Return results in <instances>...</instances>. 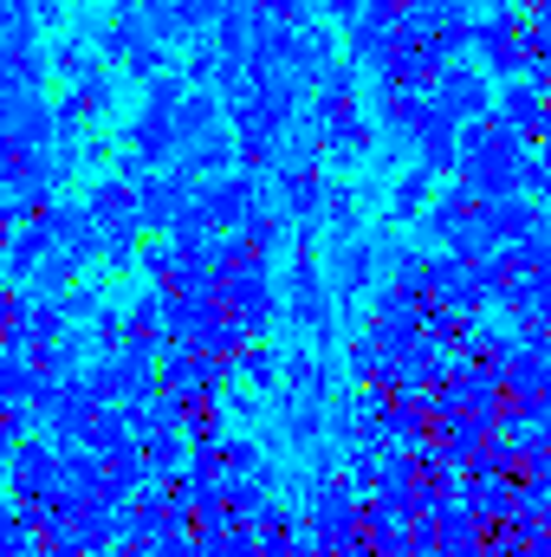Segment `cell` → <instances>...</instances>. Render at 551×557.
Masks as SVG:
<instances>
[{"instance_id": "38", "label": "cell", "mask_w": 551, "mask_h": 557, "mask_svg": "<svg viewBox=\"0 0 551 557\" xmlns=\"http://www.w3.org/2000/svg\"><path fill=\"white\" fill-rule=\"evenodd\" d=\"M13 318H20V285L0 278V344H7V331H13Z\"/></svg>"}, {"instance_id": "4", "label": "cell", "mask_w": 551, "mask_h": 557, "mask_svg": "<svg viewBox=\"0 0 551 557\" xmlns=\"http://www.w3.org/2000/svg\"><path fill=\"white\" fill-rule=\"evenodd\" d=\"M7 493L26 506V499H46L59 493V447L46 434H20L13 454H7Z\"/></svg>"}, {"instance_id": "9", "label": "cell", "mask_w": 551, "mask_h": 557, "mask_svg": "<svg viewBox=\"0 0 551 557\" xmlns=\"http://www.w3.org/2000/svg\"><path fill=\"white\" fill-rule=\"evenodd\" d=\"M480 227L493 234V247H513V240H526L532 227H539V201L532 195H493V201H480Z\"/></svg>"}, {"instance_id": "26", "label": "cell", "mask_w": 551, "mask_h": 557, "mask_svg": "<svg viewBox=\"0 0 551 557\" xmlns=\"http://www.w3.org/2000/svg\"><path fill=\"white\" fill-rule=\"evenodd\" d=\"M325 311H331V305H325V278L311 273V260H305V267L292 273V318H298V324H325Z\"/></svg>"}, {"instance_id": "2", "label": "cell", "mask_w": 551, "mask_h": 557, "mask_svg": "<svg viewBox=\"0 0 551 557\" xmlns=\"http://www.w3.org/2000/svg\"><path fill=\"white\" fill-rule=\"evenodd\" d=\"M221 311H228V318H241L254 337L279 318V285H273V273H267V260H260V253H247L241 267H228V273H221Z\"/></svg>"}, {"instance_id": "32", "label": "cell", "mask_w": 551, "mask_h": 557, "mask_svg": "<svg viewBox=\"0 0 551 557\" xmlns=\"http://www.w3.org/2000/svg\"><path fill=\"white\" fill-rule=\"evenodd\" d=\"M390 454V447H383ZM383 454H370V447H351V460H344V480L357 486V493H377V480H383Z\"/></svg>"}, {"instance_id": "41", "label": "cell", "mask_w": 551, "mask_h": 557, "mask_svg": "<svg viewBox=\"0 0 551 557\" xmlns=\"http://www.w3.org/2000/svg\"><path fill=\"white\" fill-rule=\"evenodd\" d=\"M0 486H7V454H0Z\"/></svg>"}, {"instance_id": "13", "label": "cell", "mask_w": 551, "mask_h": 557, "mask_svg": "<svg viewBox=\"0 0 551 557\" xmlns=\"http://www.w3.org/2000/svg\"><path fill=\"white\" fill-rule=\"evenodd\" d=\"M78 447H91V454H118V447H137L124 403H98V409H91V421H85V434H78Z\"/></svg>"}, {"instance_id": "27", "label": "cell", "mask_w": 551, "mask_h": 557, "mask_svg": "<svg viewBox=\"0 0 551 557\" xmlns=\"http://www.w3.org/2000/svg\"><path fill=\"white\" fill-rule=\"evenodd\" d=\"M247 344H254V331H247L241 318H228V311H221V318L208 324V337H201L195 350H208V357H221V363H228V357H241Z\"/></svg>"}, {"instance_id": "5", "label": "cell", "mask_w": 551, "mask_h": 557, "mask_svg": "<svg viewBox=\"0 0 551 557\" xmlns=\"http://www.w3.org/2000/svg\"><path fill=\"white\" fill-rule=\"evenodd\" d=\"M428 298H434L441 311H461V318H487V311H493L487 292H480V273H474L467 260H454V253L428 260Z\"/></svg>"}, {"instance_id": "22", "label": "cell", "mask_w": 551, "mask_h": 557, "mask_svg": "<svg viewBox=\"0 0 551 557\" xmlns=\"http://www.w3.org/2000/svg\"><path fill=\"white\" fill-rule=\"evenodd\" d=\"M441 111L461 117V124H467V117H487V85H480L474 72H448V78H441Z\"/></svg>"}, {"instance_id": "14", "label": "cell", "mask_w": 551, "mask_h": 557, "mask_svg": "<svg viewBox=\"0 0 551 557\" xmlns=\"http://www.w3.org/2000/svg\"><path fill=\"white\" fill-rule=\"evenodd\" d=\"M137 454L149 467V480H175L182 460H188V441H182V428H149V434H137Z\"/></svg>"}, {"instance_id": "3", "label": "cell", "mask_w": 551, "mask_h": 557, "mask_svg": "<svg viewBox=\"0 0 551 557\" xmlns=\"http://www.w3.org/2000/svg\"><path fill=\"white\" fill-rule=\"evenodd\" d=\"M357 512H364V493H357L344 473H331V480H318V486L305 493V532H311L325 552L357 532Z\"/></svg>"}, {"instance_id": "19", "label": "cell", "mask_w": 551, "mask_h": 557, "mask_svg": "<svg viewBox=\"0 0 551 557\" xmlns=\"http://www.w3.org/2000/svg\"><path fill=\"white\" fill-rule=\"evenodd\" d=\"M131 195H137V227H169V221L182 214V201H188L182 182H143Z\"/></svg>"}, {"instance_id": "24", "label": "cell", "mask_w": 551, "mask_h": 557, "mask_svg": "<svg viewBox=\"0 0 551 557\" xmlns=\"http://www.w3.org/2000/svg\"><path fill=\"white\" fill-rule=\"evenodd\" d=\"M85 208H91V221H98V227H111V221H137V195H131V182H118V175H111V182H98Z\"/></svg>"}, {"instance_id": "40", "label": "cell", "mask_w": 551, "mask_h": 557, "mask_svg": "<svg viewBox=\"0 0 551 557\" xmlns=\"http://www.w3.org/2000/svg\"><path fill=\"white\" fill-rule=\"evenodd\" d=\"M33 557H91V552H72V545H52V539H46V545H39Z\"/></svg>"}, {"instance_id": "30", "label": "cell", "mask_w": 551, "mask_h": 557, "mask_svg": "<svg viewBox=\"0 0 551 557\" xmlns=\"http://www.w3.org/2000/svg\"><path fill=\"white\" fill-rule=\"evenodd\" d=\"M273 499V480H228V512L241 519V525H254V512Z\"/></svg>"}, {"instance_id": "15", "label": "cell", "mask_w": 551, "mask_h": 557, "mask_svg": "<svg viewBox=\"0 0 551 557\" xmlns=\"http://www.w3.org/2000/svg\"><path fill=\"white\" fill-rule=\"evenodd\" d=\"M474 214H480V195L454 182V188H448L441 201H428V208H421V227H428L434 240H448V234H454V227H467Z\"/></svg>"}, {"instance_id": "20", "label": "cell", "mask_w": 551, "mask_h": 557, "mask_svg": "<svg viewBox=\"0 0 551 557\" xmlns=\"http://www.w3.org/2000/svg\"><path fill=\"white\" fill-rule=\"evenodd\" d=\"M221 473H228V480H273V460L260 454L254 434H228V441H221Z\"/></svg>"}, {"instance_id": "25", "label": "cell", "mask_w": 551, "mask_h": 557, "mask_svg": "<svg viewBox=\"0 0 551 557\" xmlns=\"http://www.w3.org/2000/svg\"><path fill=\"white\" fill-rule=\"evenodd\" d=\"M124 337H149V344H162V285H143L137 298L124 305Z\"/></svg>"}, {"instance_id": "33", "label": "cell", "mask_w": 551, "mask_h": 557, "mask_svg": "<svg viewBox=\"0 0 551 557\" xmlns=\"http://www.w3.org/2000/svg\"><path fill=\"white\" fill-rule=\"evenodd\" d=\"M85 337H91V350H118L124 344V311L118 305H98V318L85 324Z\"/></svg>"}, {"instance_id": "17", "label": "cell", "mask_w": 551, "mask_h": 557, "mask_svg": "<svg viewBox=\"0 0 551 557\" xmlns=\"http://www.w3.org/2000/svg\"><path fill=\"white\" fill-rule=\"evenodd\" d=\"M195 208L208 214V227H215V234H234V227L254 214V195H247V182H228V188H208Z\"/></svg>"}, {"instance_id": "7", "label": "cell", "mask_w": 551, "mask_h": 557, "mask_svg": "<svg viewBox=\"0 0 551 557\" xmlns=\"http://www.w3.org/2000/svg\"><path fill=\"white\" fill-rule=\"evenodd\" d=\"M493 376H500V389H506V403H546L551 396V363L539 350H526V344H513L500 363H487Z\"/></svg>"}, {"instance_id": "21", "label": "cell", "mask_w": 551, "mask_h": 557, "mask_svg": "<svg viewBox=\"0 0 551 557\" xmlns=\"http://www.w3.org/2000/svg\"><path fill=\"white\" fill-rule=\"evenodd\" d=\"M46 545L39 539V525L26 519V506L20 499H0V557H33Z\"/></svg>"}, {"instance_id": "42", "label": "cell", "mask_w": 551, "mask_h": 557, "mask_svg": "<svg viewBox=\"0 0 551 557\" xmlns=\"http://www.w3.org/2000/svg\"><path fill=\"white\" fill-rule=\"evenodd\" d=\"M546 525H551V493H546Z\"/></svg>"}, {"instance_id": "23", "label": "cell", "mask_w": 551, "mask_h": 557, "mask_svg": "<svg viewBox=\"0 0 551 557\" xmlns=\"http://www.w3.org/2000/svg\"><path fill=\"white\" fill-rule=\"evenodd\" d=\"M383 441L390 447H421V441H434V421H428V409H409V403H390L383 409Z\"/></svg>"}, {"instance_id": "8", "label": "cell", "mask_w": 551, "mask_h": 557, "mask_svg": "<svg viewBox=\"0 0 551 557\" xmlns=\"http://www.w3.org/2000/svg\"><path fill=\"white\" fill-rule=\"evenodd\" d=\"M39 221L52 227V247H59V253H72L78 267H91V260H98L105 227L91 221V208H39Z\"/></svg>"}, {"instance_id": "1", "label": "cell", "mask_w": 551, "mask_h": 557, "mask_svg": "<svg viewBox=\"0 0 551 557\" xmlns=\"http://www.w3.org/2000/svg\"><path fill=\"white\" fill-rule=\"evenodd\" d=\"M156 383H162L169 396H182V403H221V396L234 389V383H228V363L208 357V350H195V344H162Z\"/></svg>"}, {"instance_id": "10", "label": "cell", "mask_w": 551, "mask_h": 557, "mask_svg": "<svg viewBox=\"0 0 551 557\" xmlns=\"http://www.w3.org/2000/svg\"><path fill=\"white\" fill-rule=\"evenodd\" d=\"M513 480L519 473H461V506L480 519V525H493V519H513Z\"/></svg>"}, {"instance_id": "37", "label": "cell", "mask_w": 551, "mask_h": 557, "mask_svg": "<svg viewBox=\"0 0 551 557\" xmlns=\"http://www.w3.org/2000/svg\"><path fill=\"white\" fill-rule=\"evenodd\" d=\"M143 557H201V545H195V532H162V539H149Z\"/></svg>"}, {"instance_id": "6", "label": "cell", "mask_w": 551, "mask_h": 557, "mask_svg": "<svg viewBox=\"0 0 551 557\" xmlns=\"http://www.w3.org/2000/svg\"><path fill=\"white\" fill-rule=\"evenodd\" d=\"M215 318H221L215 292H162V344H201Z\"/></svg>"}, {"instance_id": "16", "label": "cell", "mask_w": 551, "mask_h": 557, "mask_svg": "<svg viewBox=\"0 0 551 557\" xmlns=\"http://www.w3.org/2000/svg\"><path fill=\"white\" fill-rule=\"evenodd\" d=\"M143 486H149V467H143L137 447H118V454H105V499H111V506H131Z\"/></svg>"}, {"instance_id": "18", "label": "cell", "mask_w": 551, "mask_h": 557, "mask_svg": "<svg viewBox=\"0 0 551 557\" xmlns=\"http://www.w3.org/2000/svg\"><path fill=\"white\" fill-rule=\"evenodd\" d=\"M228 383L247 389V396H267V389L279 383V357L273 350H260V344H247L241 357H228Z\"/></svg>"}, {"instance_id": "34", "label": "cell", "mask_w": 551, "mask_h": 557, "mask_svg": "<svg viewBox=\"0 0 551 557\" xmlns=\"http://www.w3.org/2000/svg\"><path fill=\"white\" fill-rule=\"evenodd\" d=\"M137 267H143L149 285H169V278H175V247H169V240H149V247H137Z\"/></svg>"}, {"instance_id": "36", "label": "cell", "mask_w": 551, "mask_h": 557, "mask_svg": "<svg viewBox=\"0 0 551 557\" xmlns=\"http://www.w3.org/2000/svg\"><path fill=\"white\" fill-rule=\"evenodd\" d=\"M421 208H428V169H415L409 182L396 188V214H403V221H409V214H421Z\"/></svg>"}, {"instance_id": "31", "label": "cell", "mask_w": 551, "mask_h": 557, "mask_svg": "<svg viewBox=\"0 0 551 557\" xmlns=\"http://www.w3.org/2000/svg\"><path fill=\"white\" fill-rule=\"evenodd\" d=\"M500 311H506L513 324L539 318V285H532V278H506V292H500Z\"/></svg>"}, {"instance_id": "29", "label": "cell", "mask_w": 551, "mask_h": 557, "mask_svg": "<svg viewBox=\"0 0 551 557\" xmlns=\"http://www.w3.org/2000/svg\"><path fill=\"white\" fill-rule=\"evenodd\" d=\"M383 363H390V357H383V344H377L370 331H364V337L344 350V370H351V383H377V376H383Z\"/></svg>"}, {"instance_id": "11", "label": "cell", "mask_w": 551, "mask_h": 557, "mask_svg": "<svg viewBox=\"0 0 551 557\" xmlns=\"http://www.w3.org/2000/svg\"><path fill=\"white\" fill-rule=\"evenodd\" d=\"M487 434H493L487 416H441L434 421V447L448 454V467H467V460L487 447Z\"/></svg>"}, {"instance_id": "39", "label": "cell", "mask_w": 551, "mask_h": 557, "mask_svg": "<svg viewBox=\"0 0 551 557\" xmlns=\"http://www.w3.org/2000/svg\"><path fill=\"white\" fill-rule=\"evenodd\" d=\"M532 285H539V318H551V267L546 273H532Z\"/></svg>"}, {"instance_id": "35", "label": "cell", "mask_w": 551, "mask_h": 557, "mask_svg": "<svg viewBox=\"0 0 551 557\" xmlns=\"http://www.w3.org/2000/svg\"><path fill=\"white\" fill-rule=\"evenodd\" d=\"M519 195L551 201V162H546V156H519Z\"/></svg>"}, {"instance_id": "12", "label": "cell", "mask_w": 551, "mask_h": 557, "mask_svg": "<svg viewBox=\"0 0 551 557\" xmlns=\"http://www.w3.org/2000/svg\"><path fill=\"white\" fill-rule=\"evenodd\" d=\"M493 124H506L513 137H526V143H532V137H539V124H546V91H539L532 78H526V85H513V91L500 98Z\"/></svg>"}, {"instance_id": "28", "label": "cell", "mask_w": 551, "mask_h": 557, "mask_svg": "<svg viewBox=\"0 0 551 557\" xmlns=\"http://www.w3.org/2000/svg\"><path fill=\"white\" fill-rule=\"evenodd\" d=\"M52 305L65 311V324H91V318H98V305H105V292H98L91 278H72V285H65Z\"/></svg>"}]
</instances>
